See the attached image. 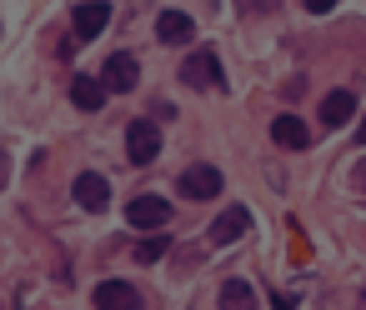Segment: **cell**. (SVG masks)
<instances>
[{
  "label": "cell",
  "mask_w": 366,
  "mask_h": 310,
  "mask_svg": "<svg viewBox=\"0 0 366 310\" xmlns=\"http://www.w3.org/2000/svg\"><path fill=\"white\" fill-rule=\"evenodd\" d=\"M96 305H141V295L126 280H106V285H96Z\"/></svg>",
  "instance_id": "cell-13"
},
{
  "label": "cell",
  "mask_w": 366,
  "mask_h": 310,
  "mask_svg": "<svg viewBox=\"0 0 366 310\" xmlns=\"http://www.w3.org/2000/svg\"><path fill=\"white\" fill-rule=\"evenodd\" d=\"M126 220H131L136 230H161V225L171 220V200H161V195H136V200L126 205Z\"/></svg>",
  "instance_id": "cell-3"
},
{
  "label": "cell",
  "mask_w": 366,
  "mask_h": 310,
  "mask_svg": "<svg viewBox=\"0 0 366 310\" xmlns=\"http://www.w3.org/2000/svg\"><path fill=\"white\" fill-rule=\"evenodd\" d=\"M101 81H106V91H116V95L136 91V81H141V66H136V56L116 51V56H111V61L101 66Z\"/></svg>",
  "instance_id": "cell-4"
},
{
  "label": "cell",
  "mask_w": 366,
  "mask_h": 310,
  "mask_svg": "<svg viewBox=\"0 0 366 310\" xmlns=\"http://www.w3.org/2000/svg\"><path fill=\"white\" fill-rule=\"evenodd\" d=\"M271 140H276L281 150H306V145H311V130H306L296 115H276V120H271Z\"/></svg>",
  "instance_id": "cell-10"
},
{
  "label": "cell",
  "mask_w": 366,
  "mask_h": 310,
  "mask_svg": "<svg viewBox=\"0 0 366 310\" xmlns=\"http://www.w3.org/2000/svg\"><path fill=\"white\" fill-rule=\"evenodd\" d=\"M251 230V210L246 205H231V210H221L216 220H211V245H231V240H241Z\"/></svg>",
  "instance_id": "cell-8"
},
{
  "label": "cell",
  "mask_w": 366,
  "mask_h": 310,
  "mask_svg": "<svg viewBox=\"0 0 366 310\" xmlns=\"http://www.w3.org/2000/svg\"><path fill=\"white\" fill-rule=\"evenodd\" d=\"M351 115H356V95H351V91H331V95L321 100V125H326V130H341Z\"/></svg>",
  "instance_id": "cell-9"
},
{
  "label": "cell",
  "mask_w": 366,
  "mask_h": 310,
  "mask_svg": "<svg viewBox=\"0 0 366 310\" xmlns=\"http://www.w3.org/2000/svg\"><path fill=\"white\" fill-rule=\"evenodd\" d=\"M221 170L216 165H191V170H181V180H176V190L186 195V200H216L221 195Z\"/></svg>",
  "instance_id": "cell-2"
},
{
  "label": "cell",
  "mask_w": 366,
  "mask_h": 310,
  "mask_svg": "<svg viewBox=\"0 0 366 310\" xmlns=\"http://www.w3.org/2000/svg\"><path fill=\"white\" fill-rule=\"evenodd\" d=\"M156 41H166V46L191 41V16H181V11H161V21H156Z\"/></svg>",
  "instance_id": "cell-12"
},
{
  "label": "cell",
  "mask_w": 366,
  "mask_h": 310,
  "mask_svg": "<svg viewBox=\"0 0 366 310\" xmlns=\"http://www.w3.org/2000/svg\"><path fill=\"white\" fill-rule=\"evenodd\" d=\"M331 6H336V0H306V11H311V16H326Z\"/></svg>",
  "instance_id": "cell-16"
},
{
  "label": "cell",
  "mask_w": 366,
  "mask_h": 310,
  "mask_svg": "<svg viewBox=\"0 0 366 310\" xmlns=\"http://www.w3.org/2000/svg\"><path fill=\"white\" fill-rule=\"evenodd\" d=\"M161 155V130H156V120H131L126 125V160L131 165H151Z\"/></svg>",
  "instance_id": "cell-1"
},
{
  "label": "cell",
  "mask_w": 366,
  "mask_h": 310,
  "mask_svg": "<svg viewBox=\"0 0 366 310\" xmlns=\"http://www.w3.org/2000/svg\"><path fill=\"white\" fill-rule=\"evenodd\" d=\"M71 100H76V110H101V105H106V81H96V76H71Z\"/></svg>",
  "instance_id": "cell-11"
},
{
  "label": "cell",
  "mask_w": 366,
  "mask_h": 310,
  "mask_svg": "<svg viewBox=\"0 0 366 310\" xmlns=\"http://www.w3.org/2000/svg\"><path fill=\"white\" fill-rule=\"evenodd\" d=\"M356 145H366V120H361V125H356Z\"/></svg>",
  "instance_id": "cell-17"
},
{
  "label": "cell",
  "mask_w": 366,
  "mask_h": 310,
  "mask_svg": "<svg viewBox=\"0 0 366 310\" xmlns=\"http://www.w3.org/2000/svg\"><path fill=\"white\" fill-rule=\"evenodd\" d=\"M161 255H166V235H151V240L136 245V260H141V265H151V260H161Z\"/></svg>",
  "instance_id": "cell-15"
},
{
  "label": "cell",
  "mask_w": 366,
  "mask_h": 310,
  "mask_svg": "<svg viewBox=\"0 0 366 310\" xmlns=\"http://www.w3.org/2000/svg\"><path fill=\"white\" fill-rule=\"evenodd\" d=\"M251 300H256V290L246 280H226L221 285V305H251Z\"/></svg>",
  "instance_id": "cell-14"
},
{
  "label": "cell",
  "mask_w": 366,
  "mask_h": 310,
  "mask_svg": "<svg viewBox=\"0 0 366 310\" xmlns=\"http://www.w3.org/2000/svg\"><path fill=\"white\" fill-rule=\"evenodd\" d=\"M76 200H81V210L101 215V210L111 205V180H106V175H96V170L76 175Z\"/></svg>",
  "instance_id": "cell-7"
},
{
  "label": "cell",
  "mask_w": 366,
  "mask_h": 310,
  "mask_svg": "<svg viewBox=\"0 0 366 310\" xmlns=\"http://www.w3.org/2000/svg\"><path fill=\"white\" fill-rule=\"evenodd\" d=\"M181 81H186V86H196V91H211V86H221V61H216L211 51H196V56H186Z\"/></svg>",
  "instance_id": "cell-6"
},
{
  "label": "cell",
  "mask_w": 366,
  "mask_h": 310,
  "mask_svg": "<svg viewBox=\"0 0 366 310\" xmlns=\"http://www.w3.org/2000/svg\"><path fill=\"white\" fill-rule=\"evenodd\" d=\"M106 26H111V0H86V6H76V46L96 41Z\"/></svg>",
  "instance_id": "cell-5"
},
{
  "label": "cell",
  "mask_w": 366,
  "mask_h": 310,
  "mask_svg": "<svg viewBox=\"0 0 366 310\" xmlns=\"http://www.w3.org/2000/svg\"><path fill=\"white\" fill-rule=\"evenodd\" d=\"M361 300H366V290H361Z\"/></svg>",
  "instance_id": "cell-18"
}]
</instances>
